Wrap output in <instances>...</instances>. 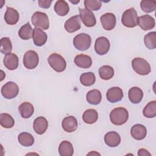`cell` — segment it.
Listing matches in <instances>:
<instances>
[{
    "label": "cell",
    "instance_id": "6da1fadb",
    "mask_svg": "<svg viewBox=\"0 0 156 156\" xmlns=\"http://www.w3.org/2000/svg\"><path fill=\"white\" fill-rule=\"evenodd\" d=\"M128 118V111L124 107H116L113 109L110 113L111 122L116 126H121L125 124L127 121Z\"/></svg>",
    "mask_w": 156,
    "mask_h": 156
},
{
    "label": "cell",
    "instance_id": "7a4b0ae2",
    "mask_svg": "<svg viewBox=\"0 0 156 156\" xmlns=\"http://www.w3.org/2000/svg\"><path fill=\"white\" fill-rule=\"evenodd\" d=\"M132 66L135 73L141 76L147 75L151 71L149 63L141 57L134 58L132 61Z\"/></svg>",
    "mask_w": 156,
    "mask_h": 156
},
{
    "label": "cell",
    "instance_id": "3957f363",
    "mask_svg": "<svg viewBox=\"0 0 156 156\" xmlns=\"http://www.w3.org/2000/svg\"><path fill=\"white\" fill-rule=\"evenodd\" d=\"M122 24L129 28L134 27L138 25V15L135 9L130 8L124 12L121 17Z\"/></svg>",
    "mask_w": 156,
    "mask_h": 156
},
{
    "label": "cell",
    "instance_id": "277c9868",
    "mask_svg": "<svg viewBox=\"0 0 156 156\" xmlns=\"http://www.w3.org/2000/svg\"><path fill=\"white\" fill-rule=\"evenodd\" d=\"M48 62L51 67L57 73L63 72L66 66L65 58L57 53L51 54L48 58Z\"/></svg>",
    "mask_w": 156,
    "mask_h": 156
},
{
    "label": "cell",
    "instance_id": "5b68a950",
    "mask_svg": "<svg viewBox=\"0 0 156 156\" xmlns=\"http://www.w3.org/2000/svg\"><path fill=\"white\" fill-rule=\"evenodd\" d=\"M31 21L35 27L47 30L49 27V21L48 15L41 12H35L32 16Z\"/></svg>",
    "mask_w": 156,
    "mask_h": 156
},
{
    "label": "cell",
    "instance_id": "8992f818",
    "mask_svg": "<svg viewBox=\"0 0 156 156\" xmlns=\"http://www.w3.org/2000/svg\"><path fill=\"white\" fill-rule=\"evenodd\" d=\"M91 43V37L85 33L79 34L73 39V44L74 47L80 51L87 50L90 47Z\"/></svg>",
    "mask_w": 156,
    "mask_h": 156
},
{
    "label": "cell",
    "instance_id": "52a82bcc",
    "mask_svg": "<svg viewBox=\"0 0 156 156\" xmlns=\"http://www.w3.org/2000/svg\"><path fill=\"white\" fill-rule=\"evenodd\" d=\"M39 62L38 54L33 50L27 51L23 57V65L29 69L35 68Z\"/></svg>",
    "mask_w": 156,
    "mask_h": 156
},
{
    "label": "cell",
    "instance_id": "ba28073f",
    "mask_svg": "<svg viewBox=\"0 0 156 156\" xmlns=\"http://www.w3.org/2000/svg\"><path fill=\"white\" fill-rule=\"evenodd\" d=\"M19 92L18 85L13 82H8L5 83L1 88V94L7 99H11L15 98Z\"/></svg>",
    "mask_w": 156,
    "mask_h": 156
},
{
    "label": "cell",
    "instance_id": "9c48e42d",
    "mask_svg": "<svg viewBox=\"0 0 156 156\" xmlns=\"http://www.w3.org/2000/svg\"><path fill=\"white\" fill-rule=\"evenodd\" d=\"M79 16L83 24L88 27H91L95 26L96 20L94 13L86 9L79 8Z\"/></svg>",
    "mask_w": 156,
    "mask_h": 156
},
{
    "label": "cell",
    "instance_id": "30bf717a",
    "mask_svg": "<svg viewBox=\"0 0 156 156\" xmlns=\"http://www.w3.org/2000/svg\"><path fill=\"white\" fill-rule=\"evenodd\" d=\"M110 47V41L105 37H100L95 41L94 49L96 52L100 55L106 54L108 52Z\"/></svg>",
    "mask_w": 156,
    "mask_h": 156
},
{
    "label": "cell",
    "instance_id": "8fae6325",
    "mask_svg": "<svg viewBox=\"0 0 156 156\" xmlns=\"http://www.w3.org/2000/svg\"><path fill=\"white\" fill-rule=\"evenodd\" d=\"M100 21L102 27L106 30H112L116 23V16L112 13H106L100 17Z\"/></svg>",
    "mask_w": 156,
    "mask_h": 156
},
{
    "label": "cell",
    "instance_id": "7c38bea8",
    "mask_svg": "<svg viewBox=\"0 0 156 156\" xmlns=\"http://www.w3.org/2000/svg\"><path fill=\"white\" fill-rule=\"evenodd\" d=\"M80 18L79 15L71 16L67 20L64 24L65 30L69 33H73L80 29Z\"/></svg>",
    "mask_w": 156,
    "mask_h": 156
},
{
    "label": "cell",
    "instance_id": "4fadbf2b",
    "mask_svg": "<svg viewBox=\"0 0 156 156\" xmlns=\"http://www.w3.org/2000/svg\"><path fill=\"white\" fill-rule=\"evenodd\" d=\"M106 98L108 101L112 103L120 101L123 98V91L118 87H114L109 88L106 93Z\"/></svg>",
    "mask_w": 156,
    "mask_h": 156
},
{
    "label": "cell",
    "instance_id": "5bb4252c",
    "mask_svg": "<svg viewBox=\"0 0 156 156\" xmlns=\"http://www.w3.org/2000/svg\"><path fill=\"white\" fill-rule=\"evenodd\" d=\"M155 24L154 18L149 15H144L138 17V25L143 30H149L153 29Z\"/></svg>",
    "mask_w": 156,
    "mask_h": 156
},
{
    "label": "cell",
    "instance_id": "9a60e30c",
    "mask_svg": "<svg viewBox=\"0 0 156 156\" xmlns=\"http://www.w3.org/2000/svg\"><path fill=\"white\" fill-rule=\"evenodd\" d=\"M78 126L76 118L73 116H68L65 117L62 122V127L63 129L68 133L74 132Z\"/></svg>",
    "mask_w": 156,
    "mask_h": 156
},
{
    "label": "cell",
    "instance_id": "2e32d148",
    "mask_svg": "<svg viewBox=\"0 0 156 156\" xmlns=\"http://www.w3.org/2000/svg\"><path fill=\"white\" fill-rule=\"evenodd\" d=\"M48 122L43 116L37 117L33 122V129L36 133L38 135L43 134L47 130Z\"/></svg>",
    "mask_w": 156,
    "mask_h": 156
},
{
    "label": "cell",
    "instance_id": "e0dca14e",
    "mask_svg": "<svg viewBox=\"0 0 156 156\" xmlns=\"http://www.w3.org/2000/svg\"><path fill=\"white\" fill-rule=\"evenodd\" d=\"M147 134V129L144 125L136 124L133 125L130 129V135L136 140L144 139Z\"/></svg>",
    "mask_w": 156,
    "mask_h": 156
},
{
    "label": "cell",
    "instance_id": "ac0fdd59",
    "mask_svg": "<svg viewBox=\"0 0 156 156\" xmlns=\"http://www.w3.org/2000/svg\"><path fill=\"white\" fill-rule=\"evenodd\" d=\"M5 67L9 70L16 69L18 66V57L14 53H9L5 55L3 60Z\"/></svg>",
    "mask_w": 156,
    "mask_h": 156
},
{
    "label": "cell",
    "instance_id": "d6986e66",
    "mask_svg": "<svg viewBox=\"0 0 156 156\" xmlns=\"http://www.w3.org/2000/svg\"><path fill=\"white\" fill-rule=\"evenodd\" d=\"M104 141L109 147H116L120 144L121 136L116 132H108L104 136Z\"/></svg>",
    "mask_w": 156,
    "mask_h": 156
},
{
    "label": "cell",
    "instance_id": "ffe728a7",
    "mask_svg": "<svg viewBox=\"0 0 156 156\" xmlns=\"http://www.w3.org/2000/svg\"><path fill=\"white\" fill-rule=\"evenodd\" d=\"M33 42L37 46L44 45L48 39L47 34L41 29L35 27L33 31Z\"/></svg>",
    "mask_w": 156,
    "mask_h": 156
},
{
    "label": "cell",
    "instance_id": "44dd1931",
    "mask_svg": "<svg viewBox=\"0 0 156 156\" xmlns=\"http://www.w3.org/2000/svg\"><path fill=\"white\" fill-rule=\"evenodd\" d=\"M4 20L7 24H16L19 20V13L18 11L12 7H7L4 15Z\"/></svg>",
    "mask_w": 156,
    "mask_h": 156
},
{
    "label": "cell",
    "instance_id": "7402d4cb",
    "mask_svg": "<svg viewBox=\"0 0 156 156\" xmlns=\"http://www.w3.org/2000/svg\"><path fill=\"white\" fill-rule=\"evenodd\" d=\"M74 63L76 66L81 68H89L92 65L91 58L87 55L83 54L76 55L74 58Z\"/></svg>",
    "mask_w": 156,
    "mask_h": 156
},
{
    "label": "cell",
    "instance_id": "603a6c76",
    "mask_svg": "<svg viewBox=\"0 0 156 156\" xmlns=\"http://www.w3.org/2000/svg\"><path fill=\"white\" fill-rule=\"evenodd\" d=\"M18 110L23 118L27 119L31 117L34 114V107L31 103L24 102L20 105Z\"/></svg>",
    "mask_w": 156,
    "mask_h": 156
},
{
    "label": "cell",
    "instance_id": "cb8c5ba5",
    "mask_svg": "<svg viewBox=\"0 0 156 156\" xmlns=\"http://www.w3.org/2000/svg\"><path fill=\"white\" fill-rule=\"evenodd\" d=\"M128 96L130 101L132 103L138 104L143 99V92L140 88L133 87L129 90Z\"/></svg>",
    "mask_w": 156,
    "mask_h": 156
},
{
    "label": "cell",
    "instance_id": "d4e9b609",
    "mask_svg": "<svg viewBox=\"0 0 156 156\" xmlns=\"http://www.w3.org/2000/svg\"><path fill=\"white\" fill-rule=\"evenodd\" d=\"M87 102L92 105L99 104L102 99L101 93L97 89H94L89 91L86 95Z\"/></svg>",
    "mask_w": 156,
    "mask_h": 156
},
{
    "label": "cell",
    "instance_id": "484cf974",
    "mask_svg": "<svg viewBox=\"0 0 156 156\" xmlns=\"http://www.w3.org/2000/svg\"><path fill=\"white\" fill-rule=\"evenodd\" d=\"M58 153L60 156H71L74 153L72 144L68 141H63L58 146Z\"/></svg>",
    "mask_w": 156,
    "mask_h": 156
},
{
    "label": "cell",
    "instance_id": "4316f807",
    "mask_svg": "<svg viewBox=\"0 0 156 156\" xmlns=\"http://www.w3.org/2000/svg\"><path fill=\"white\" fill-rule=\"evenodd\" d=\"M98 119V113L94 109H88L85 110L82 115V119L84 122L88 124H92L96 122Z\"/></svg>",
    "mask_w": 156,
    "mask_h": 156
},
{
    "label": "cell",
    "instance_id": "83f0119b",
    "mask_svg": "<svg viewBox=\"0 0 156 156\" xmlns=\"http://www.w3.org/2000/svg\"><path fill=\"white\" fill-rule=\"evenodd\" d=\"M69 10L68 4L63 0L57 1L54 5V11L55 13L61 16H65L68 14Z\"/></svg>",
    "mask_w": 156,
    "mask_h": 156
},
{
    "label": "cell",
    "instance_id": "f1b7e54d",
    "mask_svg": "<svg viewBox=\"0 0 156 156\" xmlns=\"http://www.w3.org/2000/svg\"><path fill=\"white\" fill-rule=\"evenodd\" d=\"M34 29L32 28L29 23H27L22 26L18 30V35L23 40H29L33 37Z\"/></svg>",
    "mask_w": 156,
    "mask_h": 156
},
{
    "label": "cell",
    "instance_id": "f546056e",
    "mask_svg": "<svg viewBox=\"0 0 156 156\" xmlns=\"http://www.w3.org/2000/svg\"><path fill=\"white\" fill-rule=\"evenodd\" d=\"M18 140L20 144L25 147H29L33 145L34 143V138L29 133L22 132L19 134Z\"/></svg>",
    "mask_w": 156,
    "mask_h": 156
},
{
    "label": "cell",
    "instance_id": "4dcf8cb0",
    "mask_svg": "<svg viewBox=\"0 0 156 156\" xmlns=\"http://www.w3.org/2000/svg\"><path fill=\"white\" fill-rule=\"evenodd\" d=\"M99 74L103 80H110L114 76V69L109 65H104L99 69Z\"/></svg>",
    "mask_w": 156,
    "mask_h": 156
},
{
    "label": "cell",
    "instance_id": "1f68e13d",
    "mask_svg": "<svg viewBox=\"0 0 156 156\" xmlns=\"http://www.w3.org/2000/svg\"><path fill=\"white\" fill-rule=\"evenodd\" d=\"M143 115L147 118H152L156 116V101H152L144 107L143 110Z\"/></svg>",
    "mask_w": 156,
    "mask_h": 156
},
{
    "label": "cell",
    "instance_id": "d6a6232c",
    "mask_svg": "<svg viewBox=\"0 0 156 156\" xmlns=\"http://www.w3.org/2000/svg\"><path fill=\"white\" fill-rule=\"evenodd\" d=\"M95 81L96 77L94 74L92 72L83 73L80 77V82L84 86H91L94 83Z\"/></svg>",
    "mask_w": 156,
    "mask_h": 156
},
{
    "label": "cell",
    "instance_id": "836d02e7",
    "mask_svg": "<svg viewBox=\"0 0 156 156\" xmlns=\"http://www.w3.org/2000/svg\"><path fill=\"white\" fill-rule=\"evenodd\" d=\"M0 124L2 127L6 129H10L13 127L15 121L13 118L8 113H1L0 115Z\"/></svg>",
    "mask_w": 156,
    "mask_h": 156
},
{
    "label": "cell",
    "instance_id": "e575fe53",
    "mask_svg": "<svg viewBox=\"0 0 156 156\" xmlns=\"http://www.w3.org/2000/svg\"><path fill=\"white\" fill-rule=\"evenodd\" d=\"M145 46L149 49H154L156 48V32H151L144 37Z\"/></svg>",
    "mask_w": 156,
    "mask_h": 156
},
{
    "label": "cell",
    "instance_id": "d590c367",
    "mask_svg": "<svg viewBox=\"0 0 156 156\" xmlns=\"http://www.w3.org/2000/svg\"><path fill=\"white\" fill-rule=\"evenodd\" d=\"M140 7L141 10L146 13L154 12L156 9V1L147 0L141 1L140 2Z\"/></svg>",
    "mask_w": 156,
    "mask_h": 156
},
{
    "label": "cell",
    "instance_id": "8d00e7d4",
    "mask_svg": "<svg viewBox=\"0 0 156 156\" xmlns=\"http://www.w3.org/2000/svg\"><path fill=\"white\" fill-rule=\"evenodd\" d=\"M1 52L2 54H7L11 52L12 50V44L10 39L9 37H3L1 39Z\"/></svg>",
    "mask_w": 156,
    "mask_h": 156
},
{
    "label": "cell",
    "instance_id": "74e56055",
    "mask_svg": "<svg viewBox=\"0 0 156 156\" xmlns=\"http://www.w3.org/2000/svg\"><path fill=\"white\" fill-rule=\"evenodd\" d=\"M84 5L87 10L90 11H96L101 9L102 2L97 0H85Z\"/></svg>",
    "mask_w": 156,
    "mask_h": 156
},
{
    "label": "cell",
    "instance_id": "f35d334b",
    "mask_svg": "<svg viewBox=\"0 0 156 156\" xmlns=\"http://www.w3.org/2000/svg\"><path fill=\"white\" fill-rule=\"evenodd\" d=\"M52 0H39L38 1V5L43 9H48L52 3Z\"/></svg>",
    "mask_w": 156,
    "mask_h": 156
},
{
    "label": "cell",
    "instance_id": "ab89813d",
    "mask_svg": "<svg viewBox=\"0 0 156 156\" xmlns=\"http://www.w3.org/2000/svg\"><path fill=\"white\" fill-rule=\"evenodd\" d=\"M151 153L149 152L148 151H147L145 149H140L138 151V155L142 156V155H151Z\"/></svg>",
    "mask_w": 156,
    "mask_h": 156
},
{
    "label": "cell",
    "instance_id": "60d3db41",
    "mask_svg": "<svg viewBox=\"0 0 156 156\" xmlns=\"http://www.w3.org/2000/svg\"><path fill=\"white\" fill-rule=\"evenodd\" d=\"M70 2H72V3H73V4H77V3H79V2H80V1L79 0H78V1H70Z\"/></svg>",
    "mask_w": 156,
    "mask_h": 156
},
{
    "label": "cell",
    "instance_id": "b9f144b4",
    "mask_svg": "<svg viewBox=\"0 0 156 156\" xmlns=\"http://www.w3.org/2000/svg\"><path fill=\"white\" fill-rule=\"evenodd\" d=\"M91 154H93V155H94V154H96V155H100V154H98V153H93V152H90V153L88 154L87 155H91Z\"/></svg>",
    "mask_w": 156,
    "mask_h": 156
}]
</instances>
